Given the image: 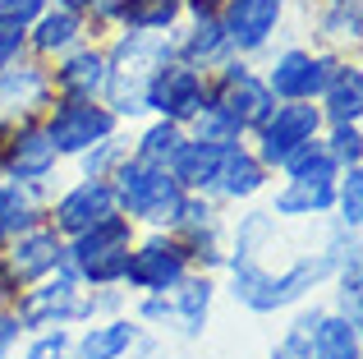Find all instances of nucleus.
Instances as JSON below:
<instances>
[{"mask_svg":"<svg viewBox=\"0 0 363 359\" xmlns=\"http://www.w3.org/2000/svg\"><path fill=\"white\" fill-rule=\"evenodd\" d=\"M225 153H230V148L184 138V148H179L175 162H170V175L179 180V189H184V194H212V189H216V175H221Z\"/></svg>","mask_w":363,"mask_h":359,"instance_id":"28","label":"nucleus"},{"mask_svg":"<svg viewBox=\"0 0 363 359\" xmlns=\"http://www.w3.org/2000/svg\"><path fill=\"white\" fill-rule=\"evenodd\" d=\"M272 180H276V175L267 171L262 162H257L253 148L240 143V148H230V153H225L212 198H216V203H230V207H244V203H257V198L272 189Z\"/></svg>","mask_w":363,"mask_h":359,"instance_id":"22","label":"nucleus"},{"mask_svg":"<svg viewBox=\"0 0 363 359\" xmlns=\"http://www.w3.org/2000/svg\"><path fill=\"white\" fill-rule=\"evenodd\" d=\"M285 249V226L276 221L267 207L257 203H244V212L230 221V253L225 258H253V263H272V267H281V263L272 258V253Z\"/></svg>","mask_w":363,"mask_h":359,"instance_id":"21","label":"nucleus"},{"mask_svg":"<svg viewBox=\"0 0 363 359\" xmlns=\"http://www.w3.org/2000/svg\"><path fill=\"white\" fill-rule=\"evenodd\" d=\"M116 189H111V180H69V184H60L51 194V203H46V226H51L60 240H74V235H83L88 226L106 221V216H116Z\"/></svg>","mask_w":363,"mask_h":359,"instance_id":"14","label":"nucleus"},{"mask_svg":"<svg viewBox=\"0 0 363 359\" xmlns=\"http://www.w3.org/2000/svg\"><path fill=\"white\" fill-rule=\"evenodd\" d=\"M46 70H51L55 97L101 101V88H106V42H83L74 51H65L60 60H51Z\"/></svg>","mask_w":363,"mask_h":359,"instance_id":"18","label":"nucleus"},{"mask_svg":"<svg viewBox=\"0 0 363 359\" xmlns=\"http://www.w3.org/2000/svg\"><path fill=\"white\" fill-rule=\"evenodd\" d=\"M170 235L184 249L194 272L221 277L225 253H230V216H225V203H216L212 194H189L179 216H175V226H170Z\"/></svg>","mask_w":363,"mask_h":359,"instance_id":"5","label":"nucleus"},{"mask_svg":"<svg viewBox=\"0 0 363 359\" xmlns=\"http://www.w3.org/2000/svg\"><path fill=\"white\" fill-rule=\"evenodd\" d=\"M207 88H212V74L207 70L184 65V60H166L147 83V116L189 129V120L207 106Z\"/></svg>","mask_w":363,"mask_h":359,"instance_id":"13","label":"nucleus"},{"mask_svg":"<svg viewBox=\"0 0 363 359\" xmlns=\"http://www.w3.org/2000/svg\"><path fill=\"white\" fill-rule=\"evenodd\" d=\"M276 175H281V180H308V184H336L340 166L331 162L327 143H322V134H318L313 143H303L299 153H294V157H290V162H285Z\"/></svg>","mask_w":363,"mask_h":359,"instance_id":"32","label":"nucleus"},{"mask_svg":"<svg viewBox=\"0 0 363 359\" xmlns=\"http://www.w3.org/2000/svg\"><path fill=\"white\" fill-rule=\"evenodd\" d=\"M65 166V157L55 153L51 134L42 129V120L33 125H14L5 143V162H0V175L14 180V184H55V171Z\"/></svg>","mask_w":363,"mask_h":359,"instance_id":"16","label":"nucleus"},{"mask_svg":"<svg viewBox=\"0 0 363 359\" xmlns=\"http://www.w3.org/2000/svg\"><path fill=\"white\" fill-rule=\"evenodd\" d=\"M18 359H74V327L28 332L23 346H18Z\"/></svg>","mask_w":363,"mask_h":359,"instance_id":"37","label":"nucleus"},{"mask_svg":"<svg viewBox=\"0 0 363 359\" xmlns=\"http://www.w3.org/2000/svg\"><path fill=\"white\" fill-rule=\"evenodd\" d=\"M363 323H350L340 314H322V323L308 336V359H363V341H359Z\"/></svg>","mask_w":363,"mask_h":359,"instance_id":"31","label":"nucleus"},{"mask_svg":"<svg viewBox=\"0 0 363 359\" xmlns=\"http://www.w3.org/2000/svg\"><path fill=\"white\" fill-rule=\"evenodd\" d=\"M184 9H221V0H184Z\"/></svg>","mask_w":363,"mask_h":359,"instance_id":"43","label":"nucleus"},{"mask_svg":"<svg viewBox=\"0 0 363 359\" xmlns=\"http://www.w3.org/2000/svg\"><path fill=\"white\" fill-rule=\"evenodd\" d=\"M189 272L194 267H189L184 249L175 244L170 231H138L129 258H124V281L120 286L129 290V299L133 295H170Z\"/></svg>","mask_w":363,"mask_h":359,"instance_id":"8","label":"nucleus"},{"mask_svg":"<svg viewBox=\"0 0 363 359\" xmlns=\"http://www.w3.org/2000/svg\"><path fill=\"white\" fill-rule=\"evenodd\" d=\"M166 60H175L166 37L147 33H111L106 37V88L101 101L116 111L120 125H143L147 120V83Z\"/></svg>","mask_w":363,"mask_h":359,"instance_id":"1","label":"nucleus"},{"mask_svg":"<svg viewBox=\"0 0 363 359\" xmlns=\"http://www.w3.org/2000/svg\"><path fill=\"white\" fill-rule=\"evenodd\" d=\"M111 189H116V207L120 216H129L138 231H170L184 207V189L179 180L166 171V166H152V162H138V157H124L111 175Z\"/></svg>","mask_w":363,"mask_h":359,"instance_id":"2","label":"nucleus"},{"mask_svg":"<svg viewBox=\"0 0 363 359\" xmlns=\"http://www.w3.org/2000/svg\"><path fill=\"white\" fill-rule=\"evenodd\" d=\"M322 143H327L331 162L340 171L363 166V125H331V129H322Z\"/></svg>","mask_w":363,"mask_h":359,"instance_id":"38","label":"nucleus"},{"mask_svg":"<svg viewBox=\"0 0 363 359\" xmlns=\"http://www.w3.org/2000/svg\"><path fill=\"white\" fill-rule=\"evenodd\" d=\"M88 304H92V318L129 314V290H124V286H92L88 290Z\"/></svg>","mask_w":363,"mask_h":359,"instance_id":"40","label":"nucleus"},{"mask_svg":"<svg viewBox=\"0 0 363 359\" xmlns=\"http://www.w3.org/2000/svg\"><path fill=\"white\" fill-rule=\"evenodd\" d=\"M336 203V184H308V180H272L267 189V212L281 226H303V221H327Z\"/></svg>","mask_w":363,"mask_h":359,"instance_id":"19","label":"nucleus"},{"mask_svg":"<svg viewBox=\"0 0 363 359\" xmlns=\"http://www.w3.org/2000/svg\"><path fill=\"white\" fill-rule=\"evenodd\" d=\"M0 309H9V290L5 286H0Z\"/></svg>","mask_w":363,"mask_h":359,"instance_id":"44","label":"nucleus"},{"mask_svg":"<svg viewBox=\"0 0 363 359\" xmlns=\"http://www.w3.org/2000/svg\"><path fill=\"white\" fill-rule=\"evenodd\" d=\"M0 9H5V0H0Z\"/></svg>","mask_w":363,"mask_h":359,"instance_id":"46","label":"nucleus"},{"mask_svg":"<svg viewBox=\"0 0 363 359\" xmlns=\"http://www.w3.org/2000/svg\"><path fill=\"white\" fill-rule=\"evenodd\" d=\"M313 5H350V0H313Z\"/></svg>","mask_w":363,"mask_h":359,"instance_id":"45","label":"nucleus"},{"mask_svg":"<svg viewBox=\"0 0 363 359\" xmlns=\"http://www.w3.org/2000/svg\"><path fill=\"white\" fill-rule=\"evenodd\" d=\"M23 327H18V318H14V309H0V359H14L18 355V346H23Z\"/></svg>","mask_w":363,"mask_h":359,"instance_id":"41","label":"nucleus"},{"mask_svg":"<svg viewBox=\"0 0 363 359\" xmlns=\"http://www.w3.org/2000/svg\"><path fill=\"white\" fill-rule=\"evenodd\" d=\"M60 267H65V240L46 221L28 226V231L9 235V240L0 244V286L9 290V299H14L18 290L37 286L42 277L60 272Z\"/></svg>","mask_w":363,"mask_h":359,"instance_id":"10","label":"nucleus"},{"mask_svg":"<svg viewBox=\"0 0 363 359\" xmlns=\"http://www.w3.org/2000/svg\"><path fill=\"white\" fill-rule=\"evenodd\" d=\"M207 101H212V106H221L225 116L235 120V129H240L244 138L253 134V129L272 116V106H276L272 88H267V79H262V70H257L253 60H240V55H230V60H221L212 70Z\"/></svg>","mask_w":363,"mask_h":359,"instance_id":"6","label":"nucleus"},{"mask_svg":"<svg viewBox=\"0 0 363 359\" xmlns=\"http://www.w3.org/2000/svg\"><path fill=\"white\" fill-rule=\"evenodd\" d=\"M42 129L51 134L55 153L65 157V162H74L79 153H88L92 143H101V138H111L116 129H124L116 120V111L106 106V101H83V97H55L51 111L42 116Z\"/></svg>","mask_w":363,"mask_h":359,"instance_id":"11","label":"nucleus"},{"mask_svg":"<svg viewBox=\"0 0 363 359\" xmlns=\"http://www.w3.org/2000/svg\"><path fill=\"white\" fill-rule=\"evenodd\" d=\"M184 138H189L184 125H170V120L147 116L143 125H133L129 153L138 157V162H152V166H166V171H170V162H175V153L184 148Z\"/></svg>","mask_w":363,"mask_h":359,"instance_id":"30","label":"nucleus"},{"mask_svg":"<svg viewBox=\"0 0 363 359\" xmlns=\"http://www.w3.org/2000/svg\"><path fill=\"white\" fill-rule=\"evenodd\" d=\"M133 240H138V226L129 216H106V221L88 226L83 235L65 240V267L83 281V286H120L124 281V258H129Z\"/></svg>","mask_w":363,"mask_h":359,"instance_id":"3","label":"nucleus"},{"mask_svg":"<svg viewBox=\"0 0 363 359\" xmlns=\"http://www.w3.org/2000/svg\"><path fill=\"white\" fill-rule=\"evenodd\" d=\"M46 5H51V0H5V14H14L18 23H33Z\"/></svg>","mask_w":363,"mask_h":359,"instance_id":"42","label":"nucleus"},{"mask_svg":"<svg viewBox=\"0 0 363 359\" xmlns=\"http://www.w3.org/2000/svg\"><path fill=\"white\" fill-rule=\"evenodd\" d=\"M92 42V28L88 18L79 14V9H65V5H46L42 14L28 23V55H37V60H60L65 51H74V46Z\"/></svg>","mask_w":363,"mask_h":359,"instance_id":"20","label":"nucleus"},{"mask_svg":"<svg viewBox=\"0 0 363 359\" xmlns=\"http://www.w3.org/2000/svg\"><path fill=\"white\" fill-rule=\"evenodd\" d=\"M327 221L359 235V226H363V166H350V171L336 175V203H331Z\"/></svg>","mask_w":363,"mask_h":359,"instance_id":"35","label":"nucleus"},{"mask_svg":"<svg viewBox=\"0 0 363 359\" xmlns=\"http://www.w3.org/2000/svg\"><path fill=\"white\" fill-rule=\"evenodd\" d=\"M318 111H322V129L359 125V120H363V65L354 60V55H345L340 70L331 74V83L322 88V97H318Z\"/></svg>","mask_w":363,"mask_h":359,"instance_id":"26","label":"nucleus"},{"mask_svg":"<svg viewBox=\"0 0 363 359\" xmlns=\"http://www.w3.org/2000/svg\"><path fill=\"white\" fill-rule=\"evenodd\" d=\"M124 157H129V129H116L111 138H101V143L88 148V153L74 157V166H79L83 180H111Z\"/></svg>","mask_w":363,"mask_h":359,"instance_id":"33","label":"nucleus"},{"mask_svg":"<svg viewBox=\"0 0 363 359\" xmlns=\"http://www.w3.org/2000/svg\"><path fill=\"white\" fill-rule=\"evenodd\" d=\"M290 18V0H221V28L230 55L240 60H257L276 46Z\"/></svg>","mask_w":363,"mask_h":359,"instance_id":"12","label":"nucleus"},{"mask_svg":"<svg viewBox=\"0 0 363 359\" xmlns=\"http://www.w3.org/2000/svg\"><path fill=\"white\" fill-rule=\"evenodd\" d=\"M55 184H14L0 175V244L9 235L28 231V226L46 221V203H51Z\"/></svg>","mask_w":363,"mask_h":359,"instance_id":"27","label":"nucleus"},{"mask_svg":"<svg viewBox=\"0 0 363 359\" xmlns=\"http://www.w3.org/2000/svg\"><path fill=\"white\" fill-rule=\"evenodd\" d=\"M170 51H175V60L198 65V70H207V74H212L221 60H230L221 9H184L179 28L170 33Z\"/></svg>","mask_w":363,"mask_h":359,"instance_id":"17","label":"nucleus"},{"mask_svg":"<svg viewBox=\"0 0 363 359\" xmlns=\"http://www.w3.org/2000/svg\"><path fill=\"white\" fill-rule=\"evenodd\" d=\"M9 309H14V318H18V327H23V332H46V327H83V323H92L88 286H83L69 267H60V272H51V277H42L37 286L18 290V295L9 299Z\"/></svg>","mask_w":363,"mask_h":359,"instance_id":"4","label":"nucleus"},{"mask_svg":"<svg viewBox=\"0 0 363 359\" xmlns=\"http://www.w3.org/2000/svg\"><path fill=\"white\" fill-rule=\"evenodd\" d=\"M322 314H327V304H299L294 323L276 336V346L267 350V359H308V336H313V327L322 323Z\"/></svg>","mask_w":363,"mask_h":359,"instance_id":"36","label":"nucleus"},{"mask_svg":"<svg viewBox=\"0 0 363 359\" xmlns=\"http://www.w3.org/2000/svg\"><path fill=\"white\" fill-rule=\"evenodd\" d=\"M327 286H331V304H327L331 314L350 318V323H363V258H350Z\"/></svg>","mask_w":363,"mask_h":359,"instance_id":"34","label":"nucleus"},{"mask_svg":"<svg viewBox=\"0 0 363 359\" xmlns=\"http://www.w3.org/2000/svg\"><path fill=\"white\" fill-rule=\"evenodd\" d=\"M179 18H184V0H120L116 33L166 37V33L179 28Z\"/></svg>","mask_w":363,"mask_h":359,"instance_id":"29","label":"nucleus"},{"mask_svg":"<svg viewBox=\"0 0 363 359\" xmlns=\"http://www.w3.org/2000/svg\"><path fill=\"white\" fill-rule=\"evenodd\" d=\"M138 336H143V327L129 314L92 318V323L74 327V359H129Z\"/></svg>","mask_w":363,"mask_h":359,"instance_id":"24","label":"nucleus"},{"mask_svg":"<svg viewBox=\"0 0 363 359\" xmlns=\"http://www.w3.org/2000/svg\"><path fill=\"white\" fill-rule=\"evenodd\" d=\"M221 281L212 272H189L175 290H170V314H175V336L179 341H198L212 323V304Z\"/></svg>","mask_w":363,"mask_h":359,"instance_id":"23","label":"nucleus"},{"mask_svg":"<svg viewBox=\"0 0 363 359\" xmlns=\"http://www.w3.org/2000/svg\"><path fill=\"white\" fill-rule=\"evenodd\" d=\"M313 33V51H336V55H354L363 42V0L350 5H318L308 18Z\"/></svg>","mask_w":363,"mask_h":359,"instance_id":"25","label":"nucleus"},{"mask_svg":"<svg viewBox=\"0 0 363 359\" xmlns=\"http://www.w3.org/2000/svg\"><path fill=\"white\" fill-rule=\"evenodd\" d=\"M318 134H322V111H318V101H276L272 116H267L262 125L248 134V148H253L257 162L276 175L303 143H313Z\"/></svg>","mask_w":363,"mask_h":359,"instance_id":"9","label":"nucleus"},{"mask_svg":"<svg viewBox=\"0 0 363 359\" xmlns=\"http://www.w3.org/2000/svg\"><path fill=\"white\" fill-rule=\"evenodd\" d=\"M28 55V23H18L14 14L0 9V70Z\"/></svg>","mask_w":363,"mask_h":359,"instance_id":"39","label":"nucleus"},{"mask_svg":"<svg viewBox=\"0 0 363 359\" xmlns=\"http://www.w3.org/2000/svg\"><path fill=\"white\" fill-rule=\"evenodd\" d=\"M55 88H51V70L37 55L5 65L0 70V120L5 125H33L51 111Z\"/></svg>","mask_w":363,"mask_h":359,"instance_id":"15","label":"nucleus"},{"mask_svg":"<svg viewBox=\"0 0 363 359\" xmlns=\"http://www.w3.org/2000/svg\"><path fill=\"white\" fill-rule=\"evenodd\" d=\"M340 60L345 55H336V51H313L303 42H285L262 65V79L276 101H318L322 88L331 83V74L340 70Z\"/></svg>","mask_w":363,"mask_h":359,"instance_id":"7","label":"nucleus"}]
</instances>
